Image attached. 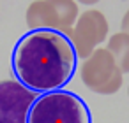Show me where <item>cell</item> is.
<instances>
[{
  "instance_id": "cell-1",
  "label": "cell",
  "mask_w": 129,
  "mask_h": 123,
  "mask_svg": "<svg viewBox=\"0 0 129 123\" xmlns=\"http://www.w3.org/2000/svg\"><path fill=\"white\" fill-rule=\"evenodd\" d=\"M76 63L69 35L53 30H28L11 55L16 81L34 93L64 90L76 72Z\"/></svg>"
},
{
  "instance_id": "cell-2",
  "label": "cell",
  "mask_w": 129,
  "mask_h": 123,
  "mask_svg": "<svg viewBox=\"0 0 129 123\" xmlns=\"http://www.w3.org/2000/svg\"><path fill=\"white\" fill-rule=\"evenodd\" d=\"M27 123H92V114L81 97L67 90H57L36 97Z\"/></svg>"
},
{
  "instance_id": "cell-3",
  "label": "cell",
  "mask_w": 129,
  "mask_h": 123,
  "mask_svg": "<svg viewBox=\"0 0 129 123\" xmlns=\"http://www.w3.org/2000/svg\"><path fill=\"white\" fill-rule=\"evenodd\" d=\"M80 16L74 0H34L27 7L25 20L30 30H53L71 35Z\"/></svg>"
},
{
  "instance_id": "cell-4",
  "label": "cell",
  "mask_w": 129,
  "mask_h": 123,
  "mask_svg": "<svg viewBox=\"0 0 129 123\" xmlns=\"http://www.w3.org/2000/svg\"><path fill=\"white\" fill-rule=\"evenodd\" d=\"M80 77L83 84L97 95H113L124 83V74L106 48H97L88 58L83 60Z\"/></svg>"
},
{
  "instance_id": "cell-5",
  "label": "cell",
  "mask_w": 129,
  "mask_h": 123,
  "mask_svg": "<svg viewBox=\"0 0 129 123\" xmlns=\"http://www.w3.org/2000/svg\"><path fill=\"white\" fill-rule=\"evenodd\" d=\"M110 25L106 16L97 9H88L81 13L71 30V42L78 58H88L108 37Z\"/></svg>"
},
{
  "instance_id": "cell-6",
  "label": "cell",
  "mask_w": 129,
  "mask_h": 123,
  "mask_svg": "<svg viewBox=\"0 0 129 123\" xmlns=\"http://www.w3.org/2000/svg\"><path fill=\"white\" fill-rule=\"evenodd\" d=\"M37 93L14 79L0 81V123H27L28 109Z\"/></svg>"
},
{
  "instance_id": "cell-7",
  "label": "cell",
  "mask_w": 129,
  "mask_h": 123,
  "mask_svg": "<svg viewBox=\"0 0 129 123\" xmlns=\"http://www.w3.org/2000/svg\"><path fill=\"white\" fill-rule=\"evenodd\" d=\"M106 51L111 55L115 60L117 67L120 69L122 74L129 72V35L124 32H117L108 39Z\"/></svg>"
},
{
  "instance_id": "cell-8",
  "label": "cell",
  "mask_w": 129,
  "mask_h": 123,
  "mask_svg": "<svg viewBox=\"0 0 129 123\" xmlns=\"http://www.w3.org/2000/svg\"><path fill=\"white\" fill-rule=\"evenodd\" d=\"M120 27H122V32L129 35V9H127V13L122 16V23H120Z\"/></svg>"
},
{
  "instance_id": "cell-9",
  "label": "cell",
  "mask_w": 129,
  "mask_h": 123,
  "mask_svg": "<svg viewBox=\"0 0 129 123\" xmlns=\"http://www.w3.org/2000/svg\"><path fill=\"white\" fill-rule=\"evenodd\" d=\"M76 4H83V6H94V4H97L99 0H74Z\"/></svg>"
},
{
  "instance_id": "cell-10",
  "label": "cell",
  "mask_w": 129,
  "mask_h": 123,
  "mask_svg": "<svg viewBox=\"0 0 129 123\" xmlns=\"http://www.w3.org/2000/svg\"><path fill=\"white\" fill-rule=\"evenodd\" d=\"M127 97H129V86H127Z\"/></svg>"
},
{
  "instance_id": "cell-11",
  "label": "cell",
  "mask_w": 129,
  "mask_h": 123,
  "mask_svg": "<svg viewBox=\"0 0 129 123\" xmlns=\"http://www.w3.org/2000/svg\"><path fill=\"white\" fill-rule=\"evenodd\" d=\"M120 2H127V0H120Z\"/></svg>"
}]
</instances>
